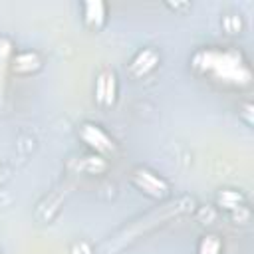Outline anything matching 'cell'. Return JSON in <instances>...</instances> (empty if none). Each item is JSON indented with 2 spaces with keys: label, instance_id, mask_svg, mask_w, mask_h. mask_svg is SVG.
Returning a JSON list of instances; mask_svg holds the SVG:
<instances>
[{
  "label": "cell",
  "instance_id": "1",
  "mask_svg": "<svg viewBox=\"0 0 254 254\" xmlns=\"http://www.w3.org/2000/svg\"><path fill=\"white\" fill-rule=\"evenodd\" d=\"M190 67L210 83L224 87H246L252 81L246 58L234 48H200L192 54Z\"/></svg>",
  "mask_w": 254,
  "mask_h": 254
},
{
  "label": "cell",
  "instance_id": "2",
  "mask_svg": "<svg viewBox=\"0 0 254 254\" xmlns=\"http://www.w3.org/2000/svg\"><path fill=\"white\" fill-rule=\"evenodd\" d=\"M131 181L133 185L147 196L151 198H165L169 192H171V187L169 183L157 175L155 171L147 169V167H137L133 173H131Z\"/></svg>",
  "mask_w": 254,
  "mask_h": 254
},
{
  "label": "cell",
  "instance_id": "3",
  "mask_svg": "<svg viewBox=\"0 0 254 254\" xmlns=\"http://www.w3.org/2000/svg\"><path fill=\"white\" fill-rule=\"evenodd\" d=\"M79 139L99 157L103 155H109L115 151V141L111 139V135L97 123H91V121H85L81 123L79 127Z\"/></svg>",
  "mask_w": 254,
  "mask_h": 254
},
{
  "label": "cell",
  "instance_id": "4",
  "mask_svg": "<svg viewBox=\"0 0 254 254\" xmlns=\"http://www.w3.org/2000/svg\"><path fill=\"white\" fill-rule=\"evenodd\" d=\"M117 89H119V83H117V73L109 67L101 69L97 73V79H95V101L99 107H111L117 99Z\"/></svg>",
  "mask_w": 254,
  "mask_h": 254
},
{
  "label": "cell",
  "instance_id": "5",
  "mask_svg": "<svg viewBox=\"0 0 254 254\" xmlns=\"http://www.w3.org/2000/svg\"><path fill=\"white\" fill-rule=\"evenodd\" d=\"M159 62H161V56H159L157 50H153V48H143V50H139V52L131 58V62H129V73H131L133 77L141 79V77L153 73V71L157 69Z\"/></svg>",
  "mask_w": 254,
  "mask_h": 254
},
{
  "label": "cell",
  "instance_id": "6",
  "mask_svg": "<svg viewBox=\"0 0 254 254\" xmlns=\"http://www.w3.org/2000/svg\"><path fill=\"white\" fill-rule=\"evenodd\" d=\"M81 20L85 24V28H89L91 32H99L105 24H107V4L93 0V2H83L81 6Z\"/></svg>",
  "mask_w": 254,
  "mask_h": 254
},
{
  "label": "cell",
  "instance_id": "7",
  "mask_svg": "<svg viewBox=\"0 0 254 254\" xmlns=\"http://www.w3.org/2000/svg\"><path fill=\"white\" fill-rule=\"evenodd\" d=\"M42 67V60L36 52L32 50H22L18 52L14 58H12V71L14 73H22V75H28V73H34Z\"/></svg>",
  "mask_w": 254,
  "mask_h": 254
},
{
  "label": "cell",
  "instance_id": "8",
  "mask_svg": "<svg viewBox=\"0 0 254 254\" xmlns=\"http://www.w3.org/2000/svg\"><path fill=\"white\" fill-rule=\"evenodd\" d=\"M216 202H218V206L222 208V210H226V212H238L240 208H244V196L238 192V190H234V189H224V190H220L218 192V196H216Z\"/></svg>",
  "mask_w": 254,
  "mask_h": 254
},
{
  "label": "cell",
  "instance_id": "9",
  "mask_svg": "<svg viewBox=\"0 0 254 254\" xmlns=\"http://www.w3.org/2000/svg\"><path fill=\"white\" fill-rule=\"evenodd\" d=\"M196 254H222V240L216 234L200 236L196 244Z\"/></svg>",
  "mask_w": 254,
  "mask_h": 254
},
{
  "label": "cell",
  "instance_id": "10",
  "mask_svg": "<svg viewBox=\"0 0 254 254\" xmlns=\"http://www.w3.org/2000/svg\"><path fill=\"white\" fill-rule=\"evenodd\" d=\"M222 28L226 30V34H240V30H242V20H240V16H236V14L224 16V18H222Z\"/></svg>",
  "mask_w": 254,
  "mask_h": 254
}]
</instances>
